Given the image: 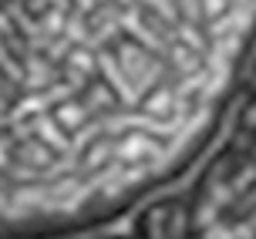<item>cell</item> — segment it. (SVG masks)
<instances>
[{
    "instance_id": "cell-1",
    "label": "cell",
    "mask_w": 256,
    "mask_h": 239,
    "mask_svg": "<svg viewBox=\"0 0 256 239\" xmlns=\"http://www.w3.org/2000/svg\"><path fill=\"white\" fill-rule=\"evenodd\" d=\"M162 145L152 138V135H142V132H125L122 135V142L115 145V158L118 162H128V165H135L142 162V158H158L162 155Z\"/></svg>"
},
{
    "instance_id": "cell-2",
    "label": "cell",
    "mask_w": 256,
    "mask_h": 239,
    "mask_svg": "<svg viewBox=\"0 0 256 239\" xmlns=\"http://www.w3.org/2000/svg\"><path fill=\"white\" fill-rule=\"evenodd\" d=\"M98 64H102V71H104V78H108V84H118V91H122V94H118V101H122L125 108H135V104H138V91H135V88L125 81V78H122V71H118L122 64H118L115 58L108 54V50H98Z\"/></svg>"
},
{
    "instance_id": "cell-3",
    "label": "cell",
    "mask_w": 256,
    "mask_h": 239,
    "mask_svg": "<svg viewBox=\"0 0 256 239\" xmlns=\"http://www.w3.org/2000/svg\"><path fill=\"white\" fill-rule=\"evenodd\" d=\"M118 64H122V68L128 71V78L135 81V88H138L142 81H145L148 68H152V61H148V58H145V54H142L135 44H122V48H118Z\"/></svg>"
},
{
    "instance_id": "cell-4",
    "label": "cell",
    "mask_w": 256,
    "mask_h": 239,
    "mask_svg": "<svg viewBox=\"0 0 256 239\" xmlns=\"http://www.w3.org/2000/svg\"><path fill=\"white\" fill-rule=\"evenodd\" d=\"M24 68H27V78H24L27 88H44V84H51L54 78H58V68H54L51 61L38 58V54H30L24 61Z\"/></svg>"
},
{
    "instance_id": "cell-5",
    "label": "cell",
    "mask_w": 256,
    "mask_h": 239,
    "mask_svg": "<svg viewBox=\"0 0 256 239\" xmlns=\"http://www.w3.org/2000/svg\"><path fill=\"white\" fill-rule=\"evenodd\" d=\"M30 128H34V132H38V135H40L44 142H48L51 148L61 152V155H68V152H71V138H64V135H61V128L54 125L48 114H38V118L30 122Z\"/></svg>"
},
{
    "instance_id": "cell-6",
    "label": "cell",
    "mask_w": 256,
    "mask_h": 239,
    "mask_svg": "<svg viewBox=\"0 0 256 239\" xmlns=\"http://www.w3.org/2000/svg\"><path fill=\"white\" fill-rule=\"evenodd\" d=\"M54 148H48L44 142H30L27 138L20 148H17V158L24 165H34V168H51L54 165V155H51Z\"/></svg>"
},
{
    "instance_id": "cell-7",
    "label": "cell",
    "mask_w": 256,
    "mask_h": 239,
    "mask_svg": "<svg viewBox=\"0 0 256 239\" xmlns=\"http://www.w3.org/2000/svg\"><path fill=\"white\" fill-rule=\"evenodd\" d=\"M168 61L176 64L182 74H196V71H202V54L189 50L186 44H172V48H168Z\"/></svg>"
},
{
    "instance_id": "cell-8",
    "label": "cell",
    "mask_w": 256,
    "mask_h": 239,
    "mask_svg": "<svg viewBox=\"0 0 256 239\" xmlns=\"http://www.w3.org/2000/svg\"><path fill=\"white\" fill-rule=\"evenodd\" d=\"M88 104H78V101H61L58 104V122H61L64 128H71V132H78V128H84V122H88Z\"/></svg>"
},
{
    "instance_id": "cell-9",
    "label": "cell",
    "mask_w": 256,
    "mask_h": 239,
    "mask_svg": "<svg viewBox=\"0 0 256 239\" xmlns=\"http://www.w3.org/2000/svg\"><path fill=\"white\" fill-rule=\"evenodd\" d=\"M44 199H48V189L44 186H20V189L10 192V202L14 206H20V209H30V212H38L40 206H44Z\"/></svg>"
},
{
    "instance_id": "cell-10",
    "label": "cell",
    "mask_w": 256,
    "mask_h": 239,
    "mask_svg": "<svg viewBox=\"0 0 256 239\" xmlns=\"http://www.w3.org/2000/svg\"><path fill=\"white\" fill-rule=\"evenodd\" d=\"M145 114H152V118H162V114H168L172 108H176V91H168V88H158L155 94H148L145 98Z\"/></svg>"
},
{
    "instance_id": "cell-11",
    "label": "cell",
    "mask_w": 256,
    "mask_h": 239,
    "mask_svg": "<svg viewBox=\"0 0 256 239\" xmlns=\"http://www.w3.org/2000/svg\"><path fill=\"white\" fill-rule=\"evenodd\" d=\"M112 158H115V145H108V142H94L91 152L81 158V168H84V172H98V168L108 165Z\"/></svg>"
},
{
    "instance_id": "cell-12",
    "label": "cell",
    "mask_w": 256,
    "mask_h": 239,
    "mask_svg": "<svg viewBox=\"0 0 256 239\" xmlns=\"http://www.w3.org/2000/svg\"><path fill=\"white\" fill-rule=\"evenodd\" d=\"M176 38H182V44H186V48L189 50H196V54H209V44H206V34L202 30H199V27L196 24H186V20H182L179 27H176Z\"/></svg>"
},
{
    "instance_id": "cell-13",
    "label": "cell",
    "mask_w": 256,
    "mask_h": 239,
    "mask_svg": "<svg viewBox=\"0 0 256 239\" xmlns=\"http://www.w3.org/2000/svg\"><path fill=\"white\" fill-rule=\"evenodd\" d=\"M206 81H209V71H196V74H186L179 81V88H176V98H192V94H202Z\"/></svg>"
},
{
    "instance_id": "cell-14",
    "label": "cell",
    "mask_w": 256,
    "mask_h": 239,
    "mask_svg": "<svg viewBox=\"0 0 256 239\" xmlns=\"http://www.w3.org/2000/svg\"><path fill=\"white\" fill-rule=\"evenodd\" d=\"M209 189V199L216 202L219 209H230L232 202H236V189H232V182H212V186H206Z\"/></svg>"
},
{
    "instance_id": "cell-15",
    "label": "cell",
    "mask_w": 256,
    "mask_h": 239,
    "mask_svg": "<svg viewBox=\"0 0 256 239\" xmlns=\"http://www.w3.org/2000/svg\"><path fill=\"white\" fill-rule=\"evenodd\" d=\"M68 64H71V68H78L81 74L91 78V74H94V64H98V58H94L88 48H78V50H71V54H68Z\"/></svg>"
},
{
    "instance_id": "cell-16",
    "label": "cell",
    "mask_w": 256,
    "mask_h": 239,
    "mask_svg": "<svg viewBox=\"0 0 256 239\" xmlns=\"http://www.w3.org/2000/svg\"><path fill=\"white\" fill-rule=\"evenodd\" d=\"M68 38H71V40H78V44H84V48H88L91 34H88V27H84V14H81V10H74L71 17H68Z\"/></svg>"
},
{
    "instance_id": "cell-17",
    "label": "cell",
    "mask_w": 256,
    "mask_h": 239,
    "mask_svg": "<svg viewBox=\"0 0 256 239\" xmlns=\"http://www.w3.org/2000/svg\"><path fill=\"white\" fill-rule=\"evenodd\" d=\"M226 84H230V71H222V74H209V81H206V88H202V101L209 104L212 98H219V94L226 91Z\"/></svg>"
},
{
    "instance_id": "cell-18",
    "label": "cell",
    "mask_w": 256,
    "mask_h": 239,
    "mask_svg": "<svg viewBox=\"0 0 256 239\" xmlns=\"http://www.w3.org/2000/svg\"><path fill=\"white\" fill-rule=\"evenodd\" d=\"M219 212H222V209H219L216 202H212V199H206L202 206L196 209V216H192V219H196V226H199V229H209L212 222H216V216H219Z\"/></svg>"
},
{
    "instance_id": "cell-19",
    "label": "cell",
    "mask_w": 256,
    "mask_h": 239,
    "mask_svg": "<svg viewBox=\"0 0 256 239\" xmlns=\"http://www.w3.org/2000/svg\"><path fill=\"white\" fill-rule=\"evenodd\" d=\"M186 226H189V216H186V209H172L166 239H186Z\"/></svg>"
},
{
    "instance_id": "cell-20",
    "label": "cell",
    "mask_w": 256,
    "mask_h": 239,
    "mask_svg": "<svg viewBox=\"0 0 256 239\" xmlns=\"http://www.w3.org/2000/svg\"><path fill=\"white\" fill-rule=\"evenodd\" d=\"M88 108H115V94L108 91V84H94L91 88V98H88Z\"/></svg>"
},
{
    "instance_id": "cell-21",
    "label": "cell",
    "mask_w": 256,
    "mask_h": 239,
    "mask_svg": "<svg viewBox=\"0 0 256 239\" xmlns=\"http://www.w3.org/2000/svg\"><path fill=\"white\" fill-rule=\"evenodd\" d=\"M253 182H256V162L240 165V172H236V178H232V189H236V196H240V192H246Z\"/></svg>"
},
{
    "instance_id": "cell-22",
    "label": "cell",
    "mask_w": 256,
    "mask_h": 239,
    "mask_svg": "<svg viewBox=\"0 0 256 239\" xmlns=\"http://www.w3.org/2000/svg\"><path fill=\"white\" fill-rule=\"evenodd\" d=\"M240 48H243V40H240V34H232V38H219V40H216V48H209V50H216L219 58L232 61V58L240 54Z\"/></svg>"
},
{
    "instance_id": "cell-23",
    "label": "cell",
    "mask_w": 256,
    "mask_h": 239,
    "mask_svg": "<svg viewBox=\"0 0 256 239\" xmlns=\"http://www.w3.org/2000/svg\"><path fill=\"white\" fill-rule=\"evenodd\" d=\"M145 178H152V172H148V165H142V162L122 168V182H125L128 189H132V186H138V182H145Z\"/></svg>"
},
{
    "instance_id": "cell-24",
    "label": "cell",
    "mask_w": 256,
    "mask_h": 239,
    "mask_svg": "<svg viewBox=\"0 0 256 239\" xmlns=\"http://www.w3.org/2000/svg\"><path fill=\"white\" fill-rule=\"evenodd\" d=\"M61 27H68V20H64L61 7H54V10L44 14V24H40V30L48 34V38H54V34H61Z\"/></svg>"
},
{
    "instance_id": "cell-25",
    "label": "cell",
    "mask_w": 256,
    "mask_h": 239,
    "mask_svg": "<svg viewBox=\"0 0 256 239\" xmlns=\"http://www.w3.org/2000/svg\"><path fill=\"white\" fill-rule=\"evenodd\" d=\"M179 14L186 17V24H199L206 14H202V0H179Z\"/></svg>"
},
{
    "instance_id": "cell-26",
    "label": "cell",
    "mask_w": 256,
    "mask_h": 239,
    "mask_svg": "<svg viewBox=\"0 0 256 239\" xmlns=\"http://www.w3.org/2000/svg\"><path fill=\"white\" fill-rule=\"evenodd\" d=\"M125 192H128V186L122 182V176H115V178H108V182H102V196H104V202L122 199Z\"/></svg>"
},
{
    "instance_id": "cell-27",
    "label": "cell",
    "mask_w": 256,
    "mask_h": 239,
    "mask_svg": "<svg viewBox=\"0 0 256 239\" xmlns=\"http://www.w3.org/2000/svg\"><path fill=\"white\" fill-rule=\"evenodd\" d=\"M7 176H10L14 182H34V178H44V176H40V168H34V165H10Z\"/></svg>"
},
{
    "instance_id": "cell-28",
    "label": "cell",
    "mask_w": 256,
    "mask_h": 239,
    "mask_svg": "<svg viewBox=\"0 0 256 239\" xmlns=\"http://www.w3.org/2000/svg\"><path fill=\"white\" fill-rule=\"evenodd\" d=\"M64 54H71V38H54L51 48H48V61H61Z\"/></svg>"
},
{
    "instance_id": "cell-29",
    "label": "cell",
    "mask_w": 256,
    "mask_h": 239,
    "mask_svg": "<svg viewBox=\"0 0 256 239\" xmlns=\"http://www.w3.org/2000/svg\"><path fill=\"white\" fill-rule=\"evenodd\" d=\"M226 7H230V0H202V14L209 17V20L222 17V14H226Z\"/></svg>"
},
{
    "instance_id": "cell-30",
    "label": "cell",
    "mask_w": 256,
    "mask_h": 239,
    "mask_svg": "<svg viewBox=\"0 0 256 239\" xmlns=\"http://www.w3.org/2000/svg\"><path fill=\"white\" fill-rule=\"evenodd\" d=\"M61 74L68 78V81H64V84H71V88H84V81H88V74H81V71H78V68H71V64H68V68H61Z\"/></svg>"
},
{
    "instance_id": "cell-31",
    "label": "cell",
    "mask_w": 256,
    "mask_h": 239,
    "mask_svg": "<svg viewBox=\"0 0 256 239\" xmlns=\"http://www.w3.org/2000/svg\"><path fill=\"white\" fill-rule=\"evenodd\" d=\"M202 239H236L232 236V229L230 226H222V222H212V226L206 229V236Z\"/></svg>"
},
{
    "instance_id": "cell-32",
    "label": "cell",
    "mask_w": 256,
    "mask_h": 239,
    "mask_svg": "<svg viewBox=\"0 0 256 239\" xmlns=\"http://www.w3.org/2000/svg\"><path fill=\"white\" fill-rule=\"evenodd\" d=\"M71 94H74L71 84H54V88L48 91V101H71Z\"/></svg>"
},
{
    "instance_id": "cell-33",
    "label": "cell",
    "mask_w": 256,
    "mask_h": 239,
    "mask_svg": "<svg viewBox=\"0 0 256 239\" xmlns=\"http://www.w3.org/2000/svg\"><path fill=\"white\" fill-rule=\"evenodd\" d=\"M232 236L236 239H256V226L253 222H236L232 226Z\"/></svg>"
},
{
    "instance_id": "cell-34",
    "label": "cell",
    "mask_w": 256,
    "mask_h": 239,
    "mask_svg": "<svg viewBox=\"0 0 256 239\" xmlns=\"http://www.w3.org/2000/svg\"><path fill=\"white\" fill-rule=\"evenodd\" d=\"M10 145H14V138H7V135L0 138V168H10V158H7V148Z\"/></svg>"
},
{
    "instance_id": "cell-35",
    "label": "cell",
    "mask_w": 256,
    "mask_h": 239,
    "mask_svg": "<svg viewBox=\"0 0 256 239\" xmlns=\"http://www.w3.org/2000/svg\"><path fill=\"white\" fill-rule=\"evenodd\" d=\"M243 125H246V128H256V104L243 112Z\"/></svg>"
},
{
    "instance_id": "cell-36",
    "label": "cell",
    "mask_w": 256,
    "mask_h": 239,
    "mask_svg": "<svg viewBox=\"0 0 256 239\" xmlns=\"http://www.w3.org/2000/svg\"><path fill=\"white\" fill-rule=\"evenodd\" d=\"M246 142H253V138H246V132H240V135L232 138V148H236V152H243V145H246Z\"/></svg>"
},
{
    "instance_id": "cell-37",
    "label": "cell",
    "mask_w": 256,
    "mask_h": 239,
    "mask_svg": "<svg viewBox=\"0 0 256 239\" xmlns=\"http://www.w3.org/2000/svg\"><path fill=\"white\" fill-rule=\"evenodd\" d=\"M0 34H10V17L0 10Z\"/></svg>"
},
{
    "instance_id": "cell-38",
    "label": "cell",
    "mask_w": 256,
    "mask_h": 239,
    "mask_svg": "<svg viewBox=\"0 0 256 239\" xmlns=\"http://www.w3.org/2000/svg\"><path fill=\"white\" fill-rule=\"evenodd\" d=\"M94 4H98V0H78V7H81V14H84V10H91Z\"/></svg>"
},
{
    "instance_id": "cell-39",
    "label": "cell",
    "mask_w": 256,
    "mask_h": 239,
    "mask_svg": "<svg viewBox=\"0 0 256 239\" xmlns=\"http://www.w3.org/2000/svg\"><path fill=\"white\" fill-rule=\"evenodd\" d=\"M0 112H4V101H0Z\"/></svg>"
}]
</instances>
